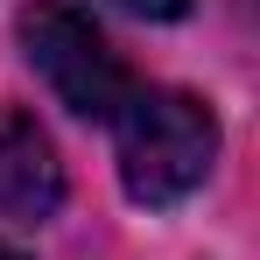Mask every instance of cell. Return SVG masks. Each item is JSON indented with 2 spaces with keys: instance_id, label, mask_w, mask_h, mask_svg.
I'll return each mask as SVG.
<instances>
[{
  "instance_id": "1",
  "label": "cell",
  "mask_w": 260,
  "mask_h": 260,
  "mask_svg": "<svg viewBox=\"0 0 260 260\" xmlns=\"http://www.w3.org/2000/svg\"><path fill=\"white\" fill-rule=\"evenodd\" d=\"M113 155H120V183H127L134 204L148 211H169L183 204L218 162V120L204 99L169 85L127 91L120 113H113Z\"/></svg>"
},
{
  "instance_id": "2",
  "label": "cell",
  "mask_w": 260,
  "mask_h": 260,
  "mask_svg": "<svg viewBox=\"0 0 260 260\" xmlns=\"http://www.w3.org/2000/svg\"><path fill=\"white\" fill-rule=\"evenodd\" d=\"M21 56L56 91V106H71L78 120H113L120 99L134 91L120 49L106 43V28L91 21L78 0H36L21 14Z\"/></svg>"
},
{
  "instance_id": "3",
  "label": "cell",
  "mask_w": 260,
  "mask_h": 260,
  "mask_svg": "<svg viewBox=\"0 0 260 260\" xmlns=\"http://www.w3.org/2000/svg\"><path fill=\"white\" fill-rule=\"evenodd\" d=\"M56 204H63V162H56L49 134L21 106H0V218L43 225Z\"/></svg>"
},
{
  "instance_id": "4",
  "label": "cell",
  "mask_w": 260,
  "mask_h": 260,
  "mask_svg": "<svg viewBox=\"0 0 260 260\" xmlns=\"http://www.w3.org/2000/svg\"><path fill=\"white\" fill-rule=\"evenodd\" d=\"M127 14H148V21H176V14H190V0H120Z\"/></svg>"
},
{
  "instance_id": "5",
  "label": "cell",
  "mask_w": 260,
  "mask_h": 260,
  "mask_svg": "<svg viewBox=\"0 0 260 260\" xmlns=\"http://www.w3.org/2000/svg\"><path fill=\"white\" fill-rule=\"evenodd\" d=\"M0 260H21V253H14V246H0Z\"/></svg>"
}]
</instances>
